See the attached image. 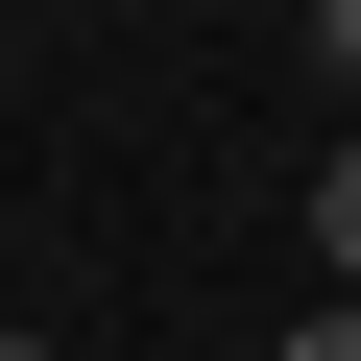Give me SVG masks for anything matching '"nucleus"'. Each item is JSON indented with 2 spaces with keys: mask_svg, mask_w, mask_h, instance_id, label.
<instances>
[{
  "mask_svg": "<svg viewBox=\"0 0 361 361\" xmlns=\"http://www.w3.org/2000/svg\"><path fill=\"white\" fill-rule=\"evenodd\" d=\"M313 265H337V289H361V145H337V169H313Z\"/></svg>",
  "mask_w": 361,
  "mask_h": 361,
  "instance_id": "f257e3e1",
  "label": "nucleus"
},
{
  "mask_svg": "<svg viewBox=\"0 0 361 361\" xmlns=\"http://www.w3.org/2000/svg\"><path fill=\"white\" fill-rule=\"evenodd\" d=\"M289 361H361V289H337V313H289Z\"/></svg>",
  "mask_w": 361,
  "mask_h": 361,
  "instance_id": "f03ea898",
  "label": "nucleus"
},
{
  "mask_svg": "<svg viewBox=\"0 0 361 361\" xmlns=\"http://www.w3.org/2000/svg\"><path fill=\"white\" fill-rule=\"evenodd\" d=\"M0 361H25V337H0Z\"/></svg>",
  "mask_w": 361,
  "mask_h": 361,
  "instance_id": "7ed1b4c3",
  "label": "nucleus"
}]
</instances>
